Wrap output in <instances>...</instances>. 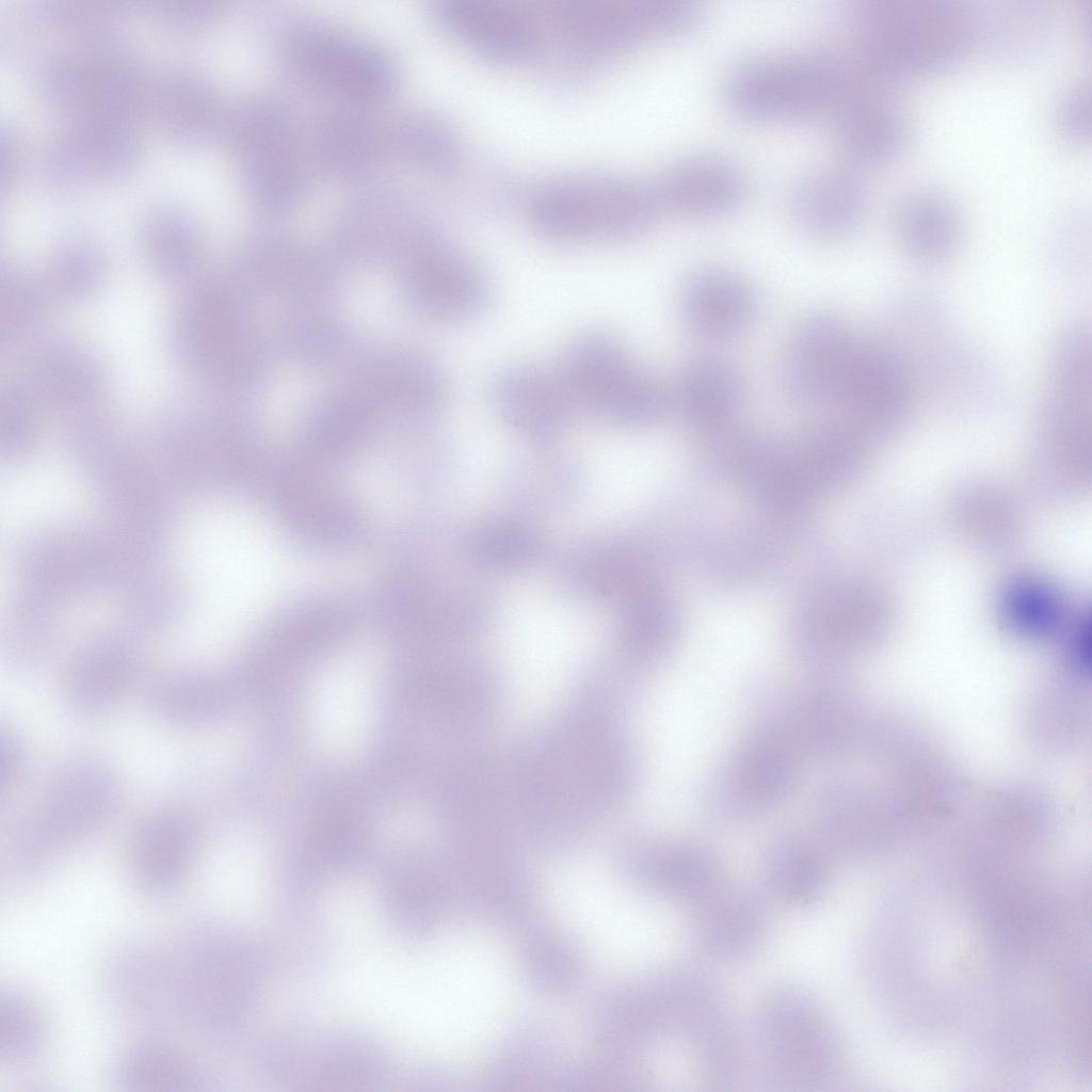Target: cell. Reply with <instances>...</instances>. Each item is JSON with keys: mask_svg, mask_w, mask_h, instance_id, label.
Segmentation results:
<instances>
[{"mask_svg": "<svg viewBox=\"0 0 1092 1092\" xmlns=\"http://www.w3.org/2000/svg\"><path fill=\"white\" fill-rule=\"evenodd\" d=\"M851 17L853 62L892 85L948 71L976 48V11L958 0H860Z\"/></svg>", "mask_w": 1092, "mask_h": 1092, "instance_id": "obj_1", "label": "cell"}, {"mask_svg": "<svg viewBox=\"0 0 1092 1092\" xmlns=\"http://www.w3.org/2000/svg\"><path fill=\"white\" fill-rule=\"evenodd\" d=\"M176 1012L210 1037L236 1032L259 989L257 953L238 930L216 922L188 928L167 951Z\"/></svg>", "mask_w": 1092, "mask_h": 1092, "instance_id": "obj_2", "label": "cell"}, {"mask_svg": "<svg viewBox=\"0 0 1092 1092\" xmlns=\"http://www.w3.org/2000/svg\"><path fill=\"white\" fill-rule=\"evenodd\" d=\"M865 79L853 60L822 49L756 54L728 70L723 97L742 119L788 124L831 116Z\"/></svg>", "mask_w": 1092, "mask_h": 1092, "instance_id": "obj_3", "label": "cell"}, {"mask_svg": "<svg viewBox=\"0 0 1092 1092\" xmlns=\"http://www.w3.org/2000/svg\"><path fill=\"white\" fill-rule=\"evenodd\" d=\"M124 797L123 781L109 762L67 758L49 773L33 808L11 828L10 851L23 868L42 873L65 850L107 829Z\"/></svg>", "mask_w": 1092, "mask_h": 1092, "instance_id": "obj_4", "label": "cell"}, {"mask_svg": "<svg viewBox=\"0 0 1092 1092\" xmlns=\"http://www.w3.org/2000/svg\"><path fill=\"white\" fill-rule=\"evenodd\" d=\"M887 346L916 401L925 399L934 410L961 417L990 413L1000 403L1003 388L994 363L954 334L942 307L906 314Z\"/></svg>", "mask_w": 1092, "mask_h": 1092, "instance_id": "obj_5", "label": "cell"}, {"mask_svg": "<svg viewBox=\"0 0 1092 1092\" xmlns=\"http://www.w3.org/2000/svg\"><path fill=\"white\" fill-rule=\"evenodd\" d=\"M661 211L654 183L601 173L565 175L535 194L531 218L557 243L626 240L645 232Z\"/></svg>", "mask_w": 1092, "mask_h": 1092, "instance_id": "obj_6", "label": "cell"}, {"mask_svg": "<svg viewBox=\"0 0 1092 1092\" xmlns=\"http://www.w3.org/2000/svg\"><path fill=\"white\" fill-rule=\"evenodd\" d=\"M285 66L305 84L368 106L394 93L399 69L382 46L343 27L317 17H294L277 37Z\"/></svg>", "mask_w": 1092, "mask_h": 1092, "instance_id": "obj_7", "label": "cell"}, {"mask_svg": "<svg viewBox=\"0 0 1092 1092\" xmlns=\"http://www.w3.org/2000/svg\"><path fill=\"white\" fill-rule=\"evenodd\" d=\"M559 370L577 410L607 422L647 425L661 419L672 405L664 385L604 332L577 337Z\"/></svg>", "mask_w": 1092, "mask_h": 1092, "instance_id": "obj_8", "label": "cell"}, {"mask_svg": "<svg viewBox=\"0 0 1092 1092\" xmlns=\"http://www.w3.org/2000/svg\"><path fill=\"white\" fill-rule=\"evenodd\" d=\"M298 122L279 99L250 98L235 122V148L243 187L268 213L298 207L309 188L307 154Z\"/></svg>", "mask_w": 1092, "mask_h": 1092, "instance_id": "obj_9", "label": "cell"}, {"mask_svg": "<svg viewBox=\"0 0 1092 1092\" xmlns=\"http://www.w3.org/2000/svg\"><path fill=\"white\" fill-rule=\"evenodd\" d=\"M168 332L172 353L197 374L224 387L253 378L255 344L228 285L212 280L195 286L173 312Z\"/></svg>", "mask_w": 1092, "mask_h": 1092, "instance_id": "obj_10", "label": "cell"}, {"mask_svg": "<svg viewBox=\"0 0 1092 1092\" xmlns=\"http://www.w3.org/2000/svg\"><path fill=\"white\" fill-rule=\"evenodd\" d=\"M757 1031L765 1063L776 1082L814 1089L837 1076L842 1062L837 1032L821 1003L793 986L762 1000Z\"/></svg>", "mask_w": 1092, "mask_h": 1092, "instance_id": "obj_11", "label": "cell"}, {"mask_svg": "<svg viewBox=\"0 0 1092 1092\" xmlns=\"http://www.w3.org/2000/svg\"><path fill=\"white\" fill-rule=\"evenodd\" d=\"M202 847L200 821L180 804L151 809L135 825L127 850V868L142 895H175L192 877Z\"/></svg>", "mask_w": 1092, "mask_h": 1092, "instance_id": "obj_12", "label": "cell"}, {"mask_svg": "<svg viewBox=\"0 0 1092 1092\" xmlns=\"http://www.w3.org/2000/svg\"><path fill=\"white\" fill-rule=\"evenodd\" d=\"M863 340L839 317L815 314L792 333L781 363L785 395L796 404H834Z\"/></svg>", "mask_w": 1092, "mask_h": 1092, "instance_id": "obj_13", "label": "cell"}, {"mask_svg": "<svg viewBox=\"0 0 1092 1092\" xmlns=\"http://www.w3.org/2000/svg\"><path fill=\"white\" fill-rule=\"evenodd\" d=\"M140 674L141 653L134 639L123 632H105L71 655L63 672L61 696L79 718H100L123 702Z\"/></svg>", "mask_w": 1092, "mask_h": 1092, "instance_id": "obj_14", "label": "cell"}, {"mask_svg": "<svg viewBox=\"0 0 1092 1092\" xmlns=\"http://www.w3.org/2000/svg\"><path fill=\"white\" fill-rule=\"evenodd\" d=\"M896 89L866 79L831 114L845 163L862 171L905 151L912 125L896 99Z\"/></svg>", "mask_w": 1092, "mask_h": 1092, "instance_id": "obj_15", "label": "cell"}, {"mask_svg": "<svg viewBox=\"0 0 1092 1092\" xmlns=\"http://www.w3.org/2000/svg\"><path fill=\"white\" fill-rule=\"evenodd\" d=\"M415 247L407 286L420 309L452 322L475 320L487 309L491 285L475 261L425 234Z\"/></svg>", "mask_w": 1092, "mask_h": 1092, "instance_id": "obj_16", "label": "cell"}, {"mask_svg": "<svg viewBox=\"0 0 1092 1092\" xmlns=\"http://www.w3.org/2000/svg\"><path fill=\"white\" fill-rule=\"evenodd\" d=\"M654 187L661 210L703 221L736 210L746 196L748 180L732 159L702 151L672 161Z\"/></svg>", "mask_w": 1092, "mask_h": 1092, "instance_id": "obj_17", "label": "cell"}, {"mask_svg": "<svg viewBox=\"0 0 1092 1092\" xmlns=\"http://www.w3.org/2000/svg\"><path fill=\"white\" fill-rule=\"evenodd\" d=\"M917 401L904 372L882 346L863 341L834 405L853 428L888 432L904 423Z\"/></svg>", "mask_w": 1092, "mask_h": 1092, "instance_id": "obj_18", "label": "cell"}, {"mask_svg": "<svg viewBox=\"0 0 1092 1092\" xmlns=\"http://www.w3.org/2000/svg\"><path fill=\"white\" fill-rule=\"evenodd\" d=\"M787 205L793 222L808 236L839 239L864 219L868 188L862 171L850 164L817 165L791 182Z\"/></svg>", "mask_w": 1092, "mask_h": 1092, "instance_id": "obj_19", "label": "cell"}, {"mask_svg": "<svg viewBox=\"0 0 1092 1092\" xmlns=\"http://www.w3.org/2000/svg\"><path fill=\"white\" fill-rule=\"evenodd\" d=\"M491 400L505 423L535 438L560 432L577 410L560 370L539 365L502 371L492 385Z\"/></svg>", "mask_w": 1092, "mask_h": 1092, "instance_id": "obj_20", "label": "cell"}, {"mask_svg": "<svg viewBox=\"0 0 1092 1092\" xmlns=\"http://www.w3.org/2000/svg\"><path fill=\"white\" fill-rule=\"evenodd\" d=\"M433 13L451 34L497 59L527 57L540 43L534 18L510 0H437Z\"/></svg>", "mask_w": 1092, "mask_h": 1092, "instance_id": "obj_21", "label": "cell"}, {"mask_svg": "<svg viewBox=\"0 0 1092 1092\" xmlns=\"http://www.w3.org/2000/svg\"><path fill=\"white\" fill-rule=\"evenodd\" d=\"M690 937L707 957L737 961L753 956L769 932V915L752 893L726 883L692 906Z\"/></svg>", "mask_w": 1092, "mask_h": 1092, "instance_id": "obj_22", "label": "cell"}, {"mask_svg": "<svg viewBox=\"0 0 1092 1092\" xmlns=\"http://www.w3.org/2000/svg\"><path fill=\"white\" fill-rule=\"evenodd\" d=\"M320 168L339 181H356L391 156L389 123L364 106L347 105L322 117L312 141Z\"/></svg>", "mask_w": 1092, "mask_h": 1092, "instance_id": "obj_23", "label": "cell"}, {"mask_svg": "<svg viewBox=\"0 0 1092 1092\" xmlns=\"http://www.w3.org/2000/svg\"><path fill=\"white\" fill-rule=\"evenodd\" d=\"M679 305L687 328L709 342L739 336L757 312L752 287L735 273L716 268L695 271L687 278Z\"/></svg>", "mask_w": 1092, "mask_h": 1092, "instance_id": "obj_24", "label": "cell"}, {"mask_svg": "<svg viewBox=\"0 0 1092 1092\" xmlns=\"http://www.w3.org/2000/svg\"><path fill=\"white\" fill-rule=\"evenodd\" d=\"M146 708L162 723L202 729L219 722L228 704L227 684L214 670L177 665L160 670L146 680Z\"/></svg>", "mask_w": 1092, "mask_h": 1092, "instance_id": "obj_25", "label": "cell"}, {"mask_svg": "<svg viewBox=\"0 0 1092 1092\" xmlns=\"http://www.w3.org/2000/svg\"><path fill=\"white\" fill-rule=\"evenodd\" d=\"M893 229L900 247L912 260L936 266L949 259L962 236V216L945 191L920 186L905 191L892 212Z\"/></svg>", "mask_w": 1092, "mask_h": 1092, "instance_id": "obj_26", "label": "cell"}, {"mask_svg": "<svg viewBox=\"0 0 1092 1092\" xmlns=\"http://www.w3.org/2000/svg\"><path fill=\"white\" fill-rule=\"evenodd\" d=\"M32 394L61 411L81 412L96 406L106 392L99 362L73 339L57 338L43 344L31 360Z\"/></svg>", "mask_w": 1092, "mask_h": 1092, "instance_id": "obj_27", "label": "cell"}, {"mask_svg": "<svg viewBox=\"0 0 1092 1092\" xmlns=\"http://www.w3.org/2000/svg\"><path fill=\"white\" fill-rule=\"evenodd\" d=\"M1055 33V13L1039 0L997 1L976 11V48L1002 63L1019 64L1039 58Z\"/></svg>", "mask_w": 1092, "mask_h": 1092, "instance_id": "obj_28", "label": "cell"}, {"mask_svg": "<svg viewBox=\"0 0 1092 1092\" xmlns=\"http://www.w3.org/2000/svg\"><path fill=\"white\" fill-rule=\"evenodd\" d=\"M107 973L112 997L130 1015L177 1016L167 951L143 944L125 946L111 958Z\"/></svg>", "mask_w": 1092, "mask_h": 1092, "instance_id": "obj_29", "label": "cell"}, {"mask_svg": "<svg viewBox=\"0 0 1092 1092\" xmlns=\"http://www.w3.org/2000/svg\"><path fill=\"white\" fill-rule=\"evenodd\" d=\"M743 396V378L732 363L700 356L682 368L672 405L693 427L712 432L730 423Z\"/></svg>", "mask_w": 1092, "mask_h": 1092, "instance_id": "obj_30", "label": "cell"}, {"mask_svg": "<svg viewBox=\"0 0 1092 1092\" xmlns=\"http://www.w3.org/2000/svg\"><path fill=\"white\" fill-rule=\"evenodd\" d=\"M372 712V682L366 673L341 669L318 684L314 722L320 741L328 750L346 753L367 735Z\"/></svg>", "mask_w": 1092, "mask_h": 1092, "instance_id": "obj_31", "label": "cell"}, {"mask_svg": "<svg viewBox=\"0 0 1092 1092\" xmlns=\"http://www.w3.org/2000/svg\"><path fill=\"white\" fill-rule=\"evenodd\" d=\"M114 1077L121 1089L132 1092H188L200 1090L204 1074L182 1049L160 1041H145L123 1051Z\"/></svg>", "mask_w": 1092, "mask_h": 1092, "instance_id": "obj_32", "label": "cell"}, {"mask_svg": "<svg viewBox=\"0 0 1092 1092\" xmlns=\"http://www.w3.org/2000/svg\"><path fill=\"white\" fill-rule=\"evenodd\" d=\"M642 872L648 885L657 893L691 906L725 884L709 856L689 849L651 854L642 861Z\"/></svg>", "mask_w": 1092, "mask_h": 1092, "instance_id": "obj_33", "label": "cell"}, {"mask_svg": "<svg viewBox=\"0 0 1092 1092\" xmlns=\"http://www.w3.org/2000/svg\"><path fill=\"white\" fill-rule=\"evenodd\" d=\"M141 244L149 269L171 283L189 278L202 262L200 232L183 216L167 214L149 220L142 230Z\"/></svg>", "mask_w": 1092, "mask_h": 1092, "instance_id": "obj_34", "label": "cell"}, {"mask_svg": "<svg viewBox=\"0 0 1092 1092\" xmlns=\"http://www.w3.org/2000/svg\"><path fill=\"white\" fill-rule=\"evenodd\" d=\"M46 1014L34 997L16 987L0 996V1060L13 1069L35 1063L48 1042Z\"/></svg>", "mask_w": 1092, "mask_h": 1092, "instance_id": "obj_35", "label": "cell"}, {"mask_svg": "<svg viewBox=\"0 0 1092 1092\" xmlns=\"http://www.w3.org/2000/svg\"><path fill=\"white\" fill-rule=\"evenodd\" d=\"M766 885L776 899L792 906H809L828 893L829 872L817 855L798 849L778 851L767 866Z\"/></svg>", "mask_w": 1092, "mask_h": 1092, "instance_id": "obj_36", "label": "cell"}, {"mask_svg": "<svg viewBox=\"0 0 1092 1092\" xmlns=\"http://www.w3.org/2000/svg\"><path fill=\"white\" fill-rule=\"evenodd\" d=\"M46 306L45 290L35 276L22 269H4L0 289L2 346H14L35 328Z\"/></svg>", "mask_w": 1092, "mask_h": 1092, "instance_id": "obj_37", "label": "cell"}, {"mask_svg": "<svg viewBox=\"0 0 1092 1092\" xmlns=\"http://www.w3.org/2000/svg\"><path fill=\"white\" fill-rule=\"evenodd\" d=\"M391 156L420 166L441 165L453 152L454 140L439 119L408 113L389 123Z\"/></svg>", "mask_w": 1092, "mask_h": 1092, "instance_id": "obj_38", "label": "cell"}, {"mask_svg": "<svg viewBox=\"0 0 1092 1092\" xmlns=\"http://www.w3.org/2000/svg\"><path fill=\"white\" fill-rule=\"evenodd\" d=\"M105 264L97 250L85 243H70L53 257L49 277L53 288L71 301L93 296L102 284Z\"/></svg>", "mask_w": 1092, "mask_h": 1092, "instance_id": "obj_39", "label": "cell"}, {"mask_svg": "<svg viewBox=\"0 0 1092 1092\" xmlns=\"http://www.w3.org/2000/svg\"><path fill=\"white\" fill-rule=\"evenodd\" d=\"M30 391L9 384L1 389L0 433L2 454L9 461L27 457L35 448L37 421Z\"/></svg>", "mask_w": 1092, "mask_h": 1092, "instance_id": "obj_40", "label": "cell"}, {"mask_svg": "<svg viewBox=\"0 0 1092 1092\" xmlns=\"http://www.w3.org/2000/svg\"><path fill=\"white\" fill-rule=\"evenodd\" d=\"M1091 81L1079 77L1069 82L1058 94L1053 109V125L1057 134L1072 145H1085L1092 131Z\"/></svg>", "mask_w": 1092, "mask_h": 1092, "instance_id": "obj_41", "label": "cell"}, {"mask_svg": "<svg viewBox=\"0 0 1092 1092\" xmlns=\"http://www.w3.org/2000/svg\"><path fill=\"white\" fill-rule=\"evenodd\" d=\"M30 766V751L23 737L10 727L0 734V789L4 798L22 783Z\"/></svg>", "mask_w": 1092, "mask_h": 1092, "instance_id": "obj_42", "label": "cell"}, {"mask_svg": "<svg viewBox=\"0 0 1092 1092\" xmlns=\"http://www.w3.org/2000/svg\"><path fill=\"white\" fill-rule=\"evenodd\" d=\"M1075 23L1082 42L1090 46L1092 30V0H1081L1079 2Z\"/></svg>", "mask_w": 1092, "mask_h": 1092, "instance_id": "obj_43", "label": "cell"}]
</instances>
